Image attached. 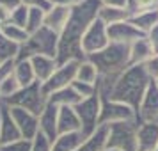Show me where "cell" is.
<instances>
[{
  "instance_id": "4",
  "label": "cell",
  "mask_w": 158,
  "mask_h": 151,
  "mask_svg": "<svg viewBox=\"0 0 158 151\" xmlns=\"http://www.w3.org/2000/svg\"><path fill=\"white\" fill-rule=\"evenodd\" d=\"M57 50H59V34L50 30L48 27H41L37 32L29 34V39L25 41V44L20 46L16 61L32 59L36 55H48V57L57 59Z\"/></svg>"
},
{
  "instance_id": "26",
  "label": "cell",
  "mask_w": 158,
  "mask_h": 151,
  "mask_svg": "<svg viewBox=\"0 0 158 151\" xmlns=\"http://www.w3.org/2000/svg\"><path fill=\"white\" fill-rule=\"evenodd\" d=\"M130 22L146 36L148 32H151L158 25V11H148V13H140V15L130 16Z\"/></svg>"
},
{
  "instance_id": "34",
  "label": "cell",
  "mask_w": 158,
  "mask_h": 151,
  "mask_svg": "<svg viewBox=\"0 0 158 151\" xmlns=\"http://www.w3.org/2000/svg\"><path fill=\"white\" fill-rule=\"evenodd\" d=\"M71 86H73V89L78 93V96L82 98V100H87V98H91V96H94V94H98L96 86H91V84H84V82L75 80Z\"/></svg>"
},
{
  "instance_id": "20",
  "label": "cell",
  "mask_w": 158,
  "mask_h": 151,
  "mask_svg": "<svg viewBox=\"0 0 158 151\" xmlns=\"http://www.w3.org/2000/svg\"><path fill=\"white\" fill-rule=\"evenodd\" d=\"M153 55H155V52H153V48H151V44L146 36L130 44V64L131 66L148 64Z\"/></svg>"
},
{
  "instance_id": "2",
  "label": "cell",
  "mask_w": 158,
  "mask_h": 151,
  "mask_svg": "<svg viewBox=\"0 0 158 151\" xmlns=\"http://www.w3.org/2000/svg\"><path fill=\"white\" fill-rule=\"evenodd\" d=\"M151 82L153 80L146 71V66H130L128 69L115 80L114 89H112L108 98L128 105L137 114V110L140 107V101H142Z\"/></svg>"
},
{
  "instance_id": "36",
  "label": "cell",
  "mask_w": 158,
  "mask_h": 151,
  "mask_svg": "<svg viewBox=\"0 0 158 151\" xmlns=\"http://www.w3.org/2000/svg\"><path fill=\"white\" fill-rule=\"evenodd\" d=\"M52 146H53V142H52L48 137H44L43 133H37L32 139V148H30V151H52Z\"/></svg>"
},
{
  "instance_id": "30",
  "label": "cell",
  "mask_w": 158,
  "mask_h": 151,
  "mask_svg": "<svg viewBox=\"0 0 158 151\" xmlns=\"http://www.w3.org/2000/svg\"><path fill=\"white\" fill-rule=\"evenodd\" d=\"M2 32H4V36L7 37V39H11V41L16 43L18 46L25 44V41L29 39V32L25 29H22V27H18V25H13V23H7V25L2 29Z\"/></svg>"
},
{
  "instance_id": "25",
  "label": "cell",
  "mask_w": 158,
  "mask_h": 151,
  "mask_svg": "<svg viewBox=\"0 0 158 151\" xmlns=\"http://www.w3.org/2000/svg\"><path fill=\"white\" fill-rule=\"evenodd\" d=\"M98 18L108 27V25L130 20V13L126 7H107V6H101Z\"/></svg>"
},
{
  "instance_id": "15",
  "label": "cell",
  "mask_w": 158,
  "mask_h": 151,
  "mask_svg": "<svg viewBox=\"0 0 158 151\" xmlns=\"http://www.w3.org/2000/svg\"><path fill=\"white\" fill-rule=\"evenodd\" d=\"M158 146V121L139 123L137 151H155Z\"/></svg>"
},
{
  "instance_id": "38",
  "label": "cell",
  "mask_w": 158,
  "mask_h": 151,
  "mask_svg": "<svg viewBox=\"0 0 158 151\" xmlns=\"http://www.w3.org/2000/svg\"><path fill=\"white\" fill-rule=\"evenodd\" d=\"M23 6H27L29 9H41V11H50L52 2L50 0H22Z\"/></svg>"
},
{
  "instance_id": "35",
  "label": "cell",
  "mask_w": 158,
  "mask_h": 151,
  "mask_svg": "<svg viewBox=\"0 0 158 151\" xmlns=\"http://www.w3.org/2000/svg\"><path fill=\"white\" fill-rule=\"evenodd\" d=\"M30 148H32V141H29V139H18V141H13L9 144L0 146V151H30Z\"/></svg>"
},
{
  "instance_id": "45",
  "label": "cell",
  "mask_w": 158,
  "mask_h": 151,
  "mask_svg": "<svg viewBox=\"0 0 158 151\" xmlns=\"http://www.w3.org/2000/svg\"><path fill=\"white\" fill-rule=\"evenodd\" d=\"M155 84H156V87H158V80H155Z\"/></svg>"
},
{
  "instance_id": "21",
  "label": "cell",
  "mask_w": 158,
  "mask_h": 151,
  "mask_svg": "<svg viewBox=\"0 0 158 151\" xmlns=\"http://www.w3.org/2000/svg\"><path fill=\"white\" fill-rule=\"evenodd\" d=\"M85 141L82 132H71V133H60L53 141L52 151H77Z\"/></svg>"
},
{
  "instance_id": "28",
  "label": "cell",
  "mask_w": 158,
  "mask_h": 151,
  "mask_svg": "<svg viewBox=\"0 0 158 151\" xmlns=\"http://www.w3.org/2000/svg\"><path fill=\"white\" fill-rule=\"evenodd\" d=\"M18 52H20V46L16 43H13L11 39H7L4 36V32L0 30V62H4V61H16Z\"/></svg>"
},
{
  "instance_id": "44",
  "label": "cell",
  "mask_w": 158,
  "mask_h": 151,
  "mask_svg": "<svg viewBox=\"0 0 158 151\" xmlns=\"http://www.w3.org/2000/svg\"><path fill=\"white\" fill-rule=\"evenodd\" d=\"M0 6L9 9V11H13V9H16L18 6H22V0H0Z\"/></svg>"
},
{
  "instance_id": "32",
  "label": "cell",
  "mask_w": 158,
  "mask_h": 151,
  "mask_svg": "<svg viewBox=\"0 0 158 151\" xmlns=\"http://www.w3.org/2000/svg\"><path fill=\"white\" fill-rule=\"evenodd\" d=\"M20 89H22V87L18 84V80L15 78V75L9 77V78H6V80H2V82H0V101L9 100V98L15 96Z\"/></svg>"
},
{
  "instance_id": "43",
  "label": "cell",
  "mask_w": 158,
  "mask_h": 151,
  "mask_svg": "<svg viewBox=\"0 0 158 151\" xmlns=\"http://www.w3.org/2000/svg\"><path fill=\"white\" fill-rule=\"evenodd\" d=\"M101 6L107 7H126V0H100Z\"/></svg>"
},
{
  "instance_id": "41",
  "label": "cell",
  "mask_w": 158,
  "mask_h": 151,
  "mask_svg": "<svg viewBox=\"0 0 158 151\" xmlns=\"http://www.w3.org/2000/svg\"><path fill=\"white\" fill-rule=\"evenodd\" d=\"M7 23H11V11L0 6V30L4 29Z\"/></svg>"
},
{
  "instance_id": "14",
  "label": "cell",
  "mask_w": 158,
  "mask_h": 151,
  "mask_svg": "<svg viewBox=\"0 0 158 151\" xmlns=\"http://www.w3.org/2000/svg\"><path fill=\"white\" fill-rule=\"evenodd\" d=\"M18 139H23V137L11 115V108L0 101V146L18 141Z\"/></svg>"
},
{
  "instance_id": "9",
  "label": "cell",
  "mask_w": 158,
  "mask_h": 151,
  "mask_svg": "<svg viewBox=\"0 0 158 151\" xmlns=\"http://www.w3.org/2000/svg\"><path fill=\"white\" fill-rule=\"evenodd\" d=\"M108 44H110V39H108L107 25L98 18L89 25V29L85 30V34L82 37V50L85 53V57H89V55L107 48Z\"/></svg>"
},
{
  "instance_id": "1",
  "label": "cell",
  "mask_w": 158,
  "mask_h": 151,
  "mask_svg": "<svg viewBox=\"0 0 158 151\" xmlns=\"http://www.w3.org/2000/svg\"><path fill=\"white\" fill-rule=\"evenodd\" d=\"M101 9L100 0H84L80 6L71 9V16L66 23L64 30L59 36V50H57V62L64 64L69 61H84L85 53L82 50V37L89 29V25L98 20Z\"/></svg>"
},
{
  "instance_id": "33",
  "label": "cell",
  "mask_w": 158,
  "mask_h": 151,
  "mask_svg": "<svg viewBox=\"0 0 158 151\" xmlns=\"http://www.w3.org/2000/svg\"><path fill=\"white\" fill-rule=\"evenodd\" d=\"M27 18H29V7L23 6V4L11 11V23L13 25H18V27L25 29L27 27Z\"/></svg>"
},
{
  "instance_id": "40",
  "label": "cell",
  "mask_w": 158,
  "mask_h": 151,
  "mask_svg": "<svg viewBox=\"0 0 158 151\" xmlns=\"http://www.w3.org/2000/svg\"><path fill=\"white\" fill-rule=\"evenodd\" d=\"M146 37H148V41H149L151 48H153V52H155V55H158V25L151 30V32H148Z\"/></svg>"
},
{
  "instance_id": "27",
  "label": "cell",
  "mask_w": 158,
  "mask_h": 151,
  "mask_svg": "<svg viewBox=\"0 0 158 151\" xmlns=\"http://www.w3.org/2000/svg\"><path fill=\"white\" fill-rule=\"evenodd\" d=\"M98 78H100V73L96 69V66H94L89 59L80 61L78 68H77V80H78V82H84V84L96 86V84H98Z\"/></svg>"
},
{
  "instance_id": "10",
  "label": "cell",
  "mask_w": 158,
  "mask_h": 151,
  "mask_svg": "<svg viewBox=\"0 0 158 151\" xmlns=\"http://www.w3.org/2000/svg\"><path fill=\"white\" fill-rule=\"evenodd\" d=\"M121 121H137L135 110H131L124 103L110 100V98H101L100 126H108L112 123H121Z\"/></svg>"
},
{
  "instance_id": "18",
  "label": "cell",
  "mask_w": 158,
  "mask_h": 151,
  "mask_svg": "<svg viewBox=\"0 0 158 151\" xmlns=\"http://www.w3.org/2000/svg\"><path fill=\"white\" fill-rule=\"evenodd\" d=\"M30 64L34 68V75H36V80L39 84H44L46 80L50 78L53 71L57 69V59L55 57H48V55H36V57L30 59Z\"/></svg>"
},
{
  "instance_id": "23",
  "label": "cell",
  "mask_w": 158,
  "mask_h": 151,
  "mask_svg": "<svg viewBox=\"0 0 158 151\" xmlns=\"http://www.w3.org/2000/svg\"><path fill=\"white\" fill-rule=\"evenodd\" d=\"M107 126H98V130L91 137H87L77 151H105L107 149Z\"/></svg>"
},
{
  "instance_id": "6",
  "label": "cell",
  "mask_w": 158,
  "mask_h": 151,
  "mask_svg": "<svg viewBox=\"0 0 158 151\" xmlns=\"http://www.w3.org/2000/svg\"><path fill=\"white\" fill-rule=\"evenodd\" d=\"M9 107H18V108H23V110H29L32 114H36L39 117V114L43 112V108L46 107L48 103V98L46 94L43 93V87L39 82L32 84L29 87H22L15 96H11L9 100L2 101Z\"/></svg>"
},
{
  "instance_id": "37",
  "label": "cell",
  "mask_w": 158,
  "mask_h": 151,
  "mask_svg": "<svg viewBox=\"0 0 158 151\" xmlns=\"http://www.w3.org/2000/svg\"><path fill=\"white\" fill-rule=\"evenodd\" d=\"M15 66H16V61H4V62H0V82L15 75Z\"/></svg>"
},
{
  "instance_id": "19",
  "label": "cell",
  "mask_w": 158,
  "mask_h": 151,
  "mask_svg": "<svg viewBox=\"0 0 158 151\" xmlns=\"http://www.w3.org/2000/svg\"><path fill=\"white\" fill-rule=\"evenodd\" d=\"M82 124H80L78 114L75 107H59V119H57V132L60 133H71V132H80Z\"/></svg>"
},
{
  "instance_id": "47",
  "label": "cell",
  "mask_w": 158,
  "mask_h": 151,
  "mask_svg": "<svg viewBox=\"0 0 158 151\" xmlns=\"http://www.w3.org/2000/svg\"><path fill=\"white\" fill-rule=\"evenodd\" d=\"M155 151H158V146H156V149H155Z\"/></svg>"
},
{
  "instance_id": "42",
  "label": "cell",
  "mask_w": 158,
  "mask_h": 151,
  "mask_svg": "<svg viewBox=\"0 0 158 151\" xmlns=\"http://www.w3.org/2000/svg\"><path fill=\"white\" fill-rule=\"evenodd\" d=\"M84 0H52V4L55 6H64V7H69V9H75L77 6H80Z\"/></svg>"
},
{
  "instance_id": "11",
  "label": "cell",
  "mask_w": 158,
  "mask_h": 151,
  "mask_svg": "<svg viewBox=\"0 0 158 151\" xmlns=\"http://www.w3.org/2000/svg\"><path fill=\"white\" fill-rule=\"evenodd\" d=\"M137 121L139 123L158 121V87L155 84V80L149 84L142 101H140V107L137 110Z\"/></svg>"
},
{
  "instance_id": "8",
  "label": "cell",
  "mask_w": 158,
  "mask_h": 151,
  "mask_svg": "<svg viewBox=\"0 0 158 151\" xmlns=\"http://www.w3.org/2000/svg\"><path fill=\"white\" fill-rule=\"evenodd\" d=\"M77 68H78V61H69V62H64V64H59L57 69L53 71V75L44 84H41L46 98L50 94L64 89V87L71 86L73 82L77 80Z\"/></svg>"
},
{
  "instance_id": "12",
  "label": "cell",
  "mask_w": 158,
  "mask_h": 151,
  "mask_svg": "<svg viewBox=\"0 0 158 151\" xmlns=\"http://www.w3.org/2000/svg\"><path fill=\"white\" fill-rule=\"evenodd\" d=\"M9 108H11V115H13L22 137L32 141L39 133V117L36 114L29 112V110H23V108H18V107H9Z\"/></svg>"
},
{
  "instance_id": "17",
  "label": "cell",
  "mask_w": 158,
  "mask_h": 151,
  "mask_svg": "<svg viewBox=\"0 0 158 151\" xmlns=\"http://www.w3.org/2000/svg\"><path fill=\"white\" fill-rule=\"evenodd\" d=\"M69 16H71V9L69 7L52 4L50 11H46V15H44V27H48L50 30L57 32L59 36H60V32L64 30Z\"/></svg>"
},
{
  "instance_id": "3",
  "label": "cell",
  "mask_w": 158,
  "mask_h": 151,
  "mask_svg": "<svg viewBox=\"0 0 158 151\" xmlns=\"http://www.w3.org/2000/svg\"><path fill=\"white\" fill-rule=\"evenodd\" d=\"M89 61L96 66L100 78L117 80L130 66V46L128 44L110 43L98 53L89 55Z\"/></svg>"
},
{
  "instance_id": "7",
  "label": "cell",
  "mask_w": 158,
  "mask_h": 151,
  "mask_svg": "<svg viewBox=\"0 0 158 151\" xmlns=\"http://www.w3.org/2000/svg\"><path fill=\"white\" fill-rule=\"evenodd\" d=\"M77 114H78L80 124H82V135L91 137L100 126V110H101V98L100 94H94L87 100H82L75 107Z\"/></svg>"
},
{
  "instance_id": "46",
  "label": "cell",
  "mask_w": 158,
  "mask_h": 151,
  "mask_svg": "<svg viewBox=\"0 0 158 151\" xmlns=\"http://www.w3.org/2000/svg\"><path fill=\"white\" fill-rule=\"evenodd\" d=\"M105 151H115V149H105Z\"/></svg>"
},
{
  "instance_id": "5",
  "label": "cell",
  "mask_w": 158,
  "mask_h": 151,
  "mask_svg": "<svg viewBox=\"0 0 158 151\" xmlns=\"http://www.w3.org/2000/svg\"><path fill=\"white\" fill-rule=\"evenodd\" d=\"M107 149L137 151V130L139 121H121L108 124Z\"/></svg>"
},
{
  "instance_id": "16",
  "label": "cell",
  "mask_w": 158,
  "mask_h": 151,
  "mask_svg": "<svg viewBox=\"0 0 158 151\" xmlns=\"http://www.w3.org/2000/svg\"><path fill=\"white\" fill-rule=\"evenodd\" d=\"M57 119H59V107L53 103H46L43 112L39 114V133L48 137L52 142L57 139Z\"/></svg>"
},
{
  "instance_id": "29",
  "label": "cell",
  "mask_w": 158,
  "mask_h": 151,
  "mask_svg": "<svg viewBox=\"0 0 158 151\" xmlns=\"http://www.w3.org/2000/svg\"><path fill=\"white\" fill-rule=\"evenodd\" d=\"M126 9L130 16L148 13V11H158V0H126Z\"/></svg>"
},
{
  "instance_id": "24",
  "label": "cell",
  "mask_w": 158,
  "mask_h": 151,
  "mask_svg": "<svg viewBox=\"0 0 158 151\" xmlns=\"http://www.w3.org/2000/svg\"><path fill=\"white\" fill-rule=\"evenodd\" d=\"M15 78L18 80L20 87H29L32 84H36V75H34V68L30 64V59L25 61H16L15 66Z\"/></svg>"
},
{
  "instance_id": "31",
  "label": "cell",
  "mask_w": 158,
  "mask_h": 151,
  "mask_svg": "<svg viewBox=\"0 0 158 151\" xmlns=\"http://www.w3.org/2000/svg\"><path fill=\"white\" fill-rule=\"evenodd\" d=\"M44 11L41 9H29V18H27V27L25 30L29 32V34H34L37 30L44 27Z\"/></svg>"
},
{
  "instance_id": "13",
  "label": "cell",
  "mask_w": 158,
  "mask_h": 151,
  "mask_svg": "<svg viewBox=\"0 0 158 151\" xmlns=\"http://www.w3.org/2000/svg\"><path fill=\"white\" fill-rule=\"evenodd\" d=\"M107 30H108V39H110V43L128 44V46H130L131 43H135L137 39L144 37V34L137 29L130 20L114 23V25H108Z\"/></svg>"
},
{
  "instance_id": "22",
  "label": "cell",
  "mask_w": 158,
  "mask_h": 151,
  "mask_svg": "<svg viewBox=\"0 0 158 151\" xmlns=\"http://www.w3.org/2000/svg\"><path fill=\"white\" fill-rule=\"evenodd\" d=\"M80 101H82V98L73 89V86L64 87V89H60V91L48 96V103H53L57 107H77Z\"/></svg>"
},
{
  "instance_id": "39",
  "label": "cell",
  "mask_w": 158,
  "mask_h": 151,
  "mask_svg": "<svg viewBox=\"0 0 158 151\" xmlns=\"http://www.w3.org/2000/svg\"><path fill=\"white\" fill-rule=\"evenodd\" d=\"M144 66H146V71L151 77V80H158V55H153L149 59V62Z\"/></svg>"
},
{
  "instance_id": "48",
  "label": "cell",
  "mask_w": 158,
  "mask_h": 151,
  "mask_svg": "<svg viewBox=\"0 0 158 151\" xmlns=\"http://www.w3.org/2000/svg\"><path fill=\"white\" fill-rule=\"evenodd\" d=\"M50 2H52V0H50Z\"/></svg>"
}]
</instances>
